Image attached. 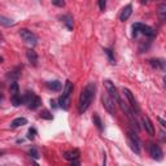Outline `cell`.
<instances>
[{"mask_svg": "<svg viewBox=\"0 0 166 166\" xmlns=\"http://www.w3.org/2000/svg\"><path fill=\"white\" fill-rule=\"evenodd\" d=\"M122 92L125 93V96L127 98V100H128V103H130V105L133 107V109H134L136 113L140 112V108H139V105H138V103H136V100H135V98H134L133 92H131L128 88H123V90H122Z\"/></svg>", "mask_w": 166, "mask_h": 166, "instance_id": "cell-8", "label": "cell"}, {"mask_svg": "<svg viewBox=\"0 0 166 166\" xmlns=\"http://www.w3.org/2000/svg\"><path fill=\"white\" fill-rule=\"evenodd\" d=\"M3 61H4V58H3V57H0V64H2Z\"/></svg>", "mask_w": 166, "mask_h": 166, "instance_id": "cell-34", "label": "cell"}, {"mask_svg": "<svg viewBox=\"0 0 166 166\" xmlns=\"http://www.w3.org/2000/svg\"><path fill=\"white\" fill-rule=\"evenodd\" d=\"M158 16H160L161 21H165V18H166V4L165 3H162L158 8Z\"/></svg>", "mask_w": 166, "mask_h": 166, "instance_id": "cell-22", "label": "cell"}, {"mask_svg": "<svg viewBox=\"0 0 166 166\" xmlns=\"http://www.w3.org/2000/svg\"><path fill=\"white\" fill-rule=\"evenodd\" d=\"M101 103H103L104 108L107 109V112L109 113V114H112V116H114V114H116V105H114V100H113V99L110 98L109 93H108L107 91L101 95Z\"/></svg>", "mask_w": 166, "mask_h": 166, "instance_id": "cell-5", "label": "cell"}, {"mask_svg": "<svg viewBox=\"0 0 166 166\" xmlns=\"http://www.w3.org/2000/svg\"><path fill=\"white\" fill-rule=\"evenodd\" d=\"M104 86H105V90H107V92L109 93V96L110 98L114 100V101H119V93H118V91H117V88H116V86H114V83H112L110 81H105L104 82Z\"/></svg>", "mask_w": 166, "mask_h": 166, "instance_id": "cell-7", "label": "cell"}, {"mask_svg": "<svg viewBox=\"0 0 166 166\" xmlns=\"http://www.w3.org/2000/svg\"><path fill=\"white\" fill-rule=\"evenodd\" d=\"M72 92H73V83L70 81H66L65 82V86H64L63 95H61V96H64V98H69Z\"/></svg>", "mask_w": 166, "mask_h": 166, "instance_id": "cell-14", "label": "cell"}, {"mask_svg": "<svg viewBox=\"0 0 166 166\" xmlns=\"http://www.w3.org/2000/svg\"><path fill=\"white\" fill-rule=\"evenodd\" d=\"M99 8H100V11H105V8H107V0H99Z\"/></svg>", "mask_w": 166, "mask_h": 166, "instance_id": "cell-29", "label": "cell"}, {"mask_svg": "<svg viewBox=\"0 0 166 166\" xmlns=\"http://www.w3.org/2000/svg\"><path fill=\"white\" fill-rule=\"evenodd\" d=\"M11 100H12V104H13L14 107L21 105V103H22V98H21V95H20V93L12 95V96H11Z\"/></svg>", "mask_w": 166, "mask_h": 166, "instance_id": "cell-21", "label": "cell"}, {"mask_svg": "<svg viewBox=\"0 0 166 166\" xmlns=\"http://www.w3.org/2000/svg\"><path fill=\"white\" fill-rule=\"evenodd\" d=\"M0 25H2V26H5V28H8V26L14 25V21L11 20V18H8V17L0 16Z\"/></svg>", "mask_w": 166, "mask_h": 166, "instance_id": "cell-19", "label": "cell"}, {"mask_svg": "<svg viewBox=\"0 0 166 166\" xmlns=\"http://www.w3.org/2000/svg\"><path fill=\"white\" fill-rule=\"evenodd\" d=\"M79 156H81V152L79 151H78V149H72V151H68V152L64 153V158L72 162L74 160L79 158Z\"/></svg>", "mask_w": 166, "mask_h": 166, "instance_id": "cell-11", "label": "cell"}, {"mask_svg": "<svg viewBox=\"0 0 166 166\" xmlns=\"http://www.w3.org/2000/svg\"><path fill=\"white\" fill-rule=\"evenodd\" d=\"M9 91H11V93H12V95H17V93H20V87H18V83H17L16 81L11 83Z\"/></svg>", "mask_w": 166, "mask_h": 166, "instance_id": "cell-24", "label": "cell"}, {"mask_svg": "<svg viewBox=\"0 0 166 166\" xmlns=\"http://www.w3.org/2000/svg\"><path fill=\"white\" fill-rule=\"evenodd\" d=\"M26 123H28V119L23 118V117H18V118L13 119V122L11 123V127H12V128H16V127L23 126V125H26Z\"/></svg>", "mask_w": 166, "mask_h": 166, "instance_id": "cell-15", "label": "cell"}, {"mask_svg": "<svg viewBox=\"0 0 166 166\" xmlns=\"http://www.w3.org/2000/svg\"><path fill=\"white\" fill-rule=\"evenodd\" d=\"M95 90H96L95 82H90V83L87 84L84 88L82 90L81 98H79V107H78L81 114L90 108L91 103H92V100H93V98H95Z\"/></svg>", "mask_w": 166, "mask_h": 166, "instance_id": "cell-1", "label": "cell"}, {"mask_svg": "<svg viewBox=\"0 0 166 166\" xmlns=\"http://www.w3.org/2000/svg\"><path fill=\"white\" fill-rule=\"evenodd\" d=\"M133 29H134V37L138 35V33H142L144 34L145 37H154V31L153 29L151 28V26H148V25H144V23H140V22H136L133 25Z\"/></svg>", "mask_w": 166, "mask_h": 166, "instance_id": "cell-3", "label": "cell"}, {"mask_svg": "<svg viewBox=\"0 0 166 166\" xmlns=\"http://www.w3.org/2000/svg\"><path fill=\"white\" fill-rule=\"evenodd\" d=\"M127 139H128V144L136 154L140 153V140H139L138 135L134 131H127Z\"/></svg>", "mask_w": 166, "mask_h": 166, "instance_id": "cell-6", "label": "cell"}, {"mask_svg": "<svg viewBox=\"0 0 166 166\" xmlns=\"http://www.w3.org/2000/svg\"><path fill=\"white\" fill-rule=\"evenodd\" d=\"M52 4L56 5V7H64L65 2H64V0H52Z\"/></svg>", "mask_w": 166, "mask_h": 166, "instance_id": "cell-30", "label": "cell"}, {"mask_svg": "<svg viewBox=\"0 0 166 166\" xmlns=\"http://www.w3.org/2000/svg\"><path fill=\"white\" fill-rule=\"evenodd\" d=\"M104 52L108 55V57H109V61H110V64H116V61H114V57H113V53H112V51L110 49H108V48H105L104 49Z\"/></svg>", "mask_w": 166, "mask_h": 166, "instance_id": "cell-26", "label": "cell"}, {"mask_svg": "<svg viewBox=\"0 0 166 166\" xmlns=\"http://www.w3.org/2000/svg\"><path fill=\"white\" fill-rule=\"evenodd\" d=\"M22 101L25 104H28V108L31 109V110H35L38 109L40 105H42V99L39 96H37L34 92H30V91H26L23 98H22Z\"/></svg>", "mask_w": 166, "mask_h": 166, "instance_id": "cell-2", "label": "cell"}, {"mask_svg": "<svg viewBox=\"0 0 166 166\" xmlns=\"http://www.w3.org/2000/svg\"><path fill=\"white\" fill-rule=\"evenodd\" d=\"M143 123H144V128H145L147 133L149 134L151 136H153V135H154V126H153V123H152V121L149 119V117H148V116H144V117H143Z\"/></svg>", "mask_w": 166, "mask_h": 166, "instance_id": "cell-10", "label": "cell"}, {"mask_svg": "<svg viewBox=\"0 0 166 166\" xmlns=\"http://www.w3.org/2000/svg\"><path fill=\"white\" fill-rule=\"evenodd\" d=\"M131 13H133V5L131 4H128V5H126L123 9H122V12H121V14H119V20L121 21H126V20H128V17L131 16Z\"/></svg>", "mask_w": 166, "mask_h": 166, "instance_id": "cell-12", "label": "cell"}, {"mask_svg": "<svg viewBox=\"0 0 166 166\" xmlns=\"http://www.w3.org/2000/svg\"><path fill=\"white\" fill-rule=\"evenodd\" d=\"M149 2H151V0H140V3H142V4H148Z\"/></svg>", "mask_w": 166, "mask_h": 166, "instance_id": "cell-32", "label": "cell"}, {"mask_svg": "<svg viewBox=\"0 0 166 166\" xmlns=\"http://www.w3.org/2000/svg\"><path fill=\"white\" fill-rule=\"evenodd\" d=\"M157 119H158V122H160V123H161V126H162V127H165V126H166V122H165V121H163L162 118H160V117H158V118H157Z\"/></svg>", "mask_w": 166, "mask_h": 166, "instance_id": "cell-31", "label": "cell"}, {"mask_svg": "<svg viewBox=\"0 0 166 166\" xmlns=\"http://www.w3.org/2000/svg\"><path fill=\"white\" fill-rule=\"evenodd\" d=\"M20 73H21V68H17L16 70H13V72H11L9 74H8V75H7V78H8V79H11V81H13V82H14V81L18 79Z\"/></svg>", "mask_w": 166, "mask_h": 166, "instance_id": "cell-18", "label": "cell"}, {"mask_svg": "<svg viewBox=\"0 0 166 166\" xmlns=\"http://www.w3.org/2000/svg\"><path fill=\"white\" fill-rule=\"evenodd\" d=\"M20 35H21L22 40H23L28 46H30V47L37 46L38 38H37L35 34L31 33L30 30H28V29H21V30H20Z\"/></svg>", "mask_w": 166, "mask_h": 166, "instance_id": "cell-4", "label": "cell"}, {"mask_svg": "<svg viewBox=\"0 0 166 166\" xmlns=\"http://www.w3.org/2000/svg\"><path fill=\"white\" fill-rule=\"evenodd\" d=\"M2 43H3V37L0 35V44H2Z\"/></svg>", "mask_w": 166, "mask_h": 166, "instance_id": "cell-33", "label": "cell"}, {"mask_svg": "<svg viewBox=\"0 0 166 166\" xmlns=\"http://www.w3.org/2000/svg\"><path fill=\"white\" fill-rule=\"evenodd\" d=\"M63 21H64V23L66 25V28H68L69 30H73L74 23H73V18H72V16H64V17H63Z\"/></svg>", "mask_w": 166, "mask_h": 166, "instance_id": "cell-20", "label": "cell"}, {"mask_svg": "<svg viewBox=\"0 0 166 166\" xmlns=\"http://www.w3.org/2000/svg\"><path fill=\"white\" fill-rule=\"evenodd\" d=\"M58 103H60V107L63 109H68L69 108V98H64V96H60L58 99Z\"/></svg>", "mask_w": 166, "mask_h": 166, "instance_id": "cell-23", "label": "cell"}, {"mask_svg": "<svg viewBox=\"0 0 166 166\" xmlns=\"http://www.w3.org/2000/svg\"><path fill=\"white\" fill-rule=\"evenodd\" d=\"M29 154L33 157V158H35V160H38L39 158V154H38V151L35 149V148H31V149L29 151Z\"/></svg>", "mask_w": 166, "mask_h": 166, "instance_id": "cell-27", "label": "cell"}, {"mask_svg": "<svg viewBox=\"0 0 166 166\" xmlns=\"http://www.w3.org/2000/svg\"><path fill=\"white\" fill-rule=\"evenodd\" d=\"M149 154L152 156V158H154V160H161L162 156H163L161 148L157 144H153V143L149 144Z\"/></svg>", "mask_w": 166, "mask_h": 166, "instance_id": "cell-9", "label": "cell"}, {"mask_svg": "<svg viewBox=\"0 0 166 166\" xmlns=\"http://www.w3.org/2000/svg\"><path fill=\"white\" fill-rule=\"evenodd\" d=\"M2 98H3V95H2V93H0V99H2Z\"/></svg>", "mask_w": 166, "mask_h": 166, "instance_id": "cell-35", "label": "cell"}, {"mask_svg": "<svg viewBox=\"0 0 166 166\" xmlns=\"http://www.w3.org/2000/svg\"><path fill=\"white\" fill-rule=\"evenodd\" d=\"M0 154H2V153H0Z\"/></svg>", "mask_w": 166, "mask_h": 166, "instance_id": "cell-36", "label": "cell"}, {"mask_svg": "<svg viewBox=\"0 0 166 166\" xmlns=\"http://www.w3.org/2000/svg\"><path fill=\"white\" fill-rule=\"evenodd\" d=\"M35 134H37V130L34 128V127H31V128L29 130V135H28V138L30 139V140H33V139L35 138Z\"/></svg>", "mask_w": 166, "mask_h": 166, "instance_id": "cell-28", "label": "cell"}, {"mask_svg": "<svg viewBox=\"0 0 166 166\" xmlns=\"http://www.w3.org/2000/svg\"><path fill=\"white\" fill-rule=\"evenodd\" d=\"M92 121H93V125L99 128V131H103V122H101V118L99 117L98 113H93V116H92Z\"/></svg>", "mask_w": 166, "mask_h": 166, "instance_id": "cell-17", "label": "cell"}, {"mask_svg": "<svg viewBox=\"0 0 166 166\" xmlns=\"http://www.w3.org/2000/svg\"><path fill=\"white\" fill-rule=\"evenodd\" d=\"M40 117H42V118H44V119H48V121H51L52 118H53V117H52V114H51V113H49L48 110L42 112V113H40Z\"/></svg>", "mask_w": 166, "mask_h": 166, "instance_id": "cell-25", "label": "cell"}, {"mask_svg": "<svg viewBox=\"0 0 166 166\" xmlns=\"http://www.w3.org/2000/svg\"><path fill=\"white\" fill-rule=\"evenodd\" d=\"M47 87L52 91H60L61 87H63V84H61V82H58V81H53V82H48Z\"/></svg>", "mask_w": 166, "mask_h": 166, "instance_id": "cell-16", "label": "cell"}, {"mask_svg": "<svg viewBox=\"0 0 166 166\" xmlns=\"http://www.w3.org/2000/svg\"><path fill=\"white\" fill-rule=\"evenodd\" d=\"M26 56H28V60L30 61V64L37 66L38 65V55L37 52L34 49H28V52H26Z\"/></svg>", "mask_w": 166, "mask_h": 166, "instance_id": "cell-13", "label": "cell"}]
</instances>
